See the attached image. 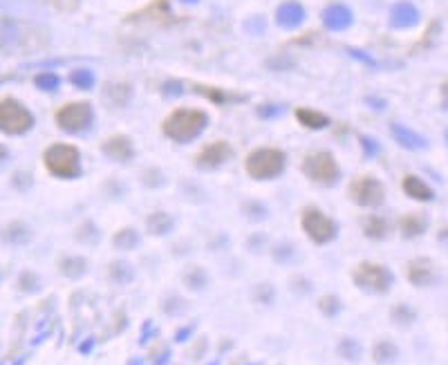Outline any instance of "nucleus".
Here are the masks:
<instances>
[{
  "mask_svg": "<svg viewBox=\"0 0 448 365\" xmlns=\"http://www.w3.org/2000/svg\"><path fill=\"white\" fill-rule=\"evenodd\" d=\"M206 123H209V117H206V112L200 110V108H177V110H173L169 117L164 119L162 130L166 137L173 139V142L186 144V142H193V139L200 135L206 128Z\"/></svg>",
  "mask_w": 448,
  "mask_h": 365,
  "instance_id": "1",
  "label": "nucleus"
},
{
  "mask_svg": "<svg viewBox=\"0 0 448 365\" xmlns=\"http://www.w3.org/2000/svg\"><path fill=\"white\" fill-rule=\"evenodd\" d=\"M47 45V36L43 32L32 27L25 21L0 18V47L10 52H36Z\"/></svg>",
  "mask_w": 448,
  "mask_h": 365,
  "instance_id": "2",
  "label": "nucleus"
},
{
  "mask_svg": "<svg viewBox=\"0 0 448 365\" xmlns=\"http://www.w3.org/2000/svg\"><path fill=\"white\" fill-rule=\"evenodd\" d=\"M285 164H287V157L280 148L262 146L247 155L245 171L249 173V177H253V179H273V177L283 175Z\"/></svg>",
  "mask_w": 448,
  "mask_h": 365,
  "instance_id": "3",
  "label": "nucleus"
},
{
  "mask_svg": "<svg viewBox=\"0 0 448 365\" xmlns=\"http://www.w3.org/2000/svg\"><path fill=\"white\" fill-rule=\"evenodd\" d=\"M43 164L54 177L74 179L81 175V153H79V148L72 144L59 142V144H52L49 148H45Z\"/></svg>",
  "mask_w": 448,
  "mask_h": 365,
  "instance_id": "4",
  "label": "nucleus"
},
{
  "mask_svg": "<svg viewBox=\"0 0 448 365\" xmlns=\"http://www.w3.org/2000/svg\"><path fill=\"white\" fill-rule=\"evenodd\" d=\"M34 126V114L25 108L18 99H0V132L5 135H23Z\"/></svg>",
  "mask_w": 448,
  "mask_h": 365,
  "instance_id": "5",
  "label": "nucleus"
},
{
  "mask_svg": "<svg viewBox=\"0 0 448 365\" xmlns=\"http://www.w3.org/2000/svg\"><path fill=\"white\" fill-rule=\"evenodd\" d=\"M305 177L319 186H334L341 177L338 162L332 157V153H312L303 160Z\"/></svg>",
  "mask_w": 448,
  "mask_h": 365,
  "instance_id": "6",
  "label": "nucleus"
},
{
  "mask_svg": "<svg viewBox=\"0 0 448 365\" xmlns=\"http://www.w3.org/2000/svg\"><path fill=\"white\" fill-rule=\"evenodd\" d=\"M301 224H303V231L307 234V238L316 244H327L338 234L336 222L332 220L329 215L323 213L321 209H316V206H305L301 213Z\"/></svg>",
  "mask_w": 448,
  "mask_h": 365,
  "instance_id": "7",
  "label": "nucleus"
},
{
  "mask_svg": "<svg viewBox=\"0 0 448 365\" xmlns=\"http://www.w3.org/2000/svg\"><path fill=\"white\" fill-rule=\"evenodd\" d=\"M356 287L366 289L372 294H386L393 287V273L388 267L377 262H361L352 273Z\"/></svg>",
  "mask_w": 448,
  "mask_h": 365,
  "instance_id": "8",
  "label": "nucleus"
},
{
  "mask_svg": "<svg viewBox=\"0 0 448 365\" xmlns=\"http://www.w3.org/2000/svg\"><path fill=\"white\" fill-rule=\"evenodd\" d=\"M54 119L65 132H83L92 123V105L88 101H70L56 110Z\"/></svg>",
  "mask_w": 448,
  "mask_h": 365,
  "instance_id": "9",
  "label": "nucleus"
},
{
  "mask_svg": "<svg viewBox=\"0 0 448 365\" xmlns=\"http://www.w3.org/2000/svg\"><path fill=\"white\" fill-rule=\"evenodd\" d=\"M347 197H350L356 206H381L386 200V188L377 177L361 175L352 181L350 188H347Z\"/></svg>",
  "mask_w": 448,
  "mask_h": 365,
  "instance_id": "10",
  "label": "nucleus"
},
{
  "mask_svg": "<svg viewBox=\"0 0 448 365\" xmlns=\"http://www.w3.org/2000/svg\"><path fill=\"white\" fill-rule=\"evenodd\" d=\"M231 157H234V148H231L229 142H213L209 146H204L200 153L195 155V164L200 166V168H206V171H213L222 166L224 162H229Z\"/></svg>",
  "mask_w": 448,
  "mask_h": 365,
  "instance_id": "11",
  "label": "nucleus"
},
{
  "mask_svg": "<svg viewBox=\"0 0 448 365\" xmlns=\"http://www.w3.org/2000/svg\"><path fill=\"white\" fill-rule=\"evenodd\" d=\"M101 151L114 162H128L135 155V146H132L130 137L126 135H112L101 144Z\"/></svg>",
  "mask_w": 448,
  "mask_h": 365,
  "instance_id": "12",
  "label": "nucleus"
},
{
  "mask_svg": "<svg viewBox=\"0 0 448 365\" xmlns=\"http://www.w3.org/2000/svg\"><path fill=\"white\" fill-rule=\"evenodd\" d=\"M305 21V7L298 0H285L276 10V23L285 29H294Z\"/></svg>",
  "mask_w": 448,
  "mask_h": 365,
  "instance_id": "13",
  "label": "nucleus"
},
{
  "mask_svg": "<svg viewBox=\"0 0 448 365\" xmlns=\"http://www.w3.org/2000/svg\"><path fill=\"white\" fill-rule=\"evenodd\" d=\"M437 278L435 264L428 258H417L408 264V280L414 287H428L433 285Z\"/></svg>",
  "mask_w": 448,
  "mask_h": 365,
  "instance_id": "14",
  "label": "nucleus"
},
{
  "mask_svg": "<svg viewBox=\"0 0 448 365\" xmlns=\"http://www.w3.org/2000/svg\"><path fill=\"white\" fill-rule=\"evenodd\" d=\"M323 25H325L327 29H334V32H341V29H347L352 25V12L350 7L345 5H329L325 12H323Z\"/></svg>",
  "mask_w": 448,
  "mask_h": 365,
  "instance_id": "15",
  "label": "nucleus"
},
{
  "mask_svg": "<svg viewBox=\"0 0 448 365\" xmlns=\"http://www.w3.org/2000/svg\"><path fill=\"white\" fill-rule=\"evenodd\" d=\"M419 23V10L412 3H397L390 12V25L397 29L414 27Z\"/></svg>",
  "mask_w": 448,
  "mask_h": 365,
  "instance_id": "16",
  "label": "nucleus"
},
{
  "mask_svg": "<svg viewBox=\"0 0 448 365\" xmlns=\"http://www.w3.org/2000/svg\"><path fill=\"white\" fill-rule=\"evenodd\" d=\"M130 95H132V88L128 83H105L103 90H101V99L108 108H123L130 101Z\"/></svg>",
  "mask_w": 448,
  "mask_h": 365,
  "instance_id": "17",
  "label": "nucleus"
},
{
  "mask_svg": "<svg viewBox=\"0 0 448 365\" xmlns=\"http://www.w3.org/2000/svg\"><path fill=\"white\" fill-rule=\"evenodd\" d=\"M401 188H403L406 195L412 197V200H419V202H430L435 197L433 188H430L426 181L421 177H417V175H406L403 181H401Z\"/></svg>",
  "mask_w": 448,
  "mask_h": 365,
  "instance_id": "18",
  "label": "nucleus"
},
{
  "mask_svg": "<svg viewBox=\"0 0 448 365\" xmlns=\"http://www.w3.org/2000/svg\"><path fill=\"white\" fill-rule=\"evenodd\" d=\"M393 135H395V139L399 142L403 148H408V151H421V148H426L428 146V142L421 135H417L414 130H410V128H406V126H399V123H393Z\"/></svg>",
  "mask_w": 448,
  "mask_h": 365,
  "instance_id": "19",
  "label": "nucleus"
},
{
  "mask_svg": "<svg viewBox=\"0 0 448 365\" xmlns=\"http://www.w3.org/2000/svg\"><path fill=\"white\" fill-rule=\"evenodd\" d=\"M296 119L301 126L310 128V130H321L329 126V117L321 110H312V108H296Z\"/></svg>",
  "mask_w": 448,
  "mask_h": 365,
  "instance_id": "20",
  "label": "nucleus"
},
{
  "mask_svg": "<svg viewBox=\"0 0 448 365\" xmlns=\"http://www.w3.org/2000/svg\"><path fill=\"white\" fill-rule=\"evenodd\" d=\"M193 90H195V92H200L202 97L211 99L213 103H236V101H245V95L227 92V90H220V88H213V86H202V83H195Z\"/></svg>",
  "mask_w": 448,
  "mask_h": 365,
  "instance_id": "21",
  "label": "nucleus"
},
{
  "mask_svg": "<svg viewBox=\"0 0 448 365\" xmlns=\"http://www.w3.org/2000/svg\"><path fill=\"white\" fill-rule=\"evenodd\" d=\"M428 229V220L424 218V215H403V218L399 220V231H401V236L406 240H412V238H417L421 236L424 231Z\"/></svg>",
  "mask_w": 448,
  "mask_h": 365,
  "instance_id": "22",
  "label": "nucleus"
},
{
  "mask_svg": "<svg viewBox=\"0 0 448 365\" xmlns=\"http://www.w3.org/2000/svg\"><path fill=\"white\" fill-rule=\"evenodd\" d=\"M390 231V224L386 218H379V215H370V218L363 220V234L370 240H384Z\"/></svg>",
  "mask_w": 448,
  "mask_h": 365,
  "instance_id": "23",
  "label": "nucleus"
},
{
  "mask_svg": "<svg viewBox=\"0 0 448 365\" xmlns=\"http://www.w3.org/2000/svg\"><path fill=\"white\" fill-rule=\"evenodd\" d=\"M399 356V350L393 341H379L375 343V350H372V359L379 365H393Z\"/></svg>",
  "mask_w": 448,
  "mask_h": 365,
  "instance_id": "24",
  "label": "nucleus"
},
{
  "mask_svg": "<svg viewBox=\"0 0 448 365\" xmlns=\"http://www.w3.org/2000/svg\"><path fill=\"white\" fill-rule=\"evenodd\" d=\"M146 227H148V231H151L153 236H164V234H169V231L173 229V218H171L169 213L157 211V213L148 215Z\"/></svg>",
  "mask_w": 448,
  "mask_h": 365,
  "instance_id": "25",
  "label": "nucleus"
},
{
  "mask_svg": "<svg viewBox=\"0 0 448 365\" xmlns=\"http://www.w3.org/2000/svg\"><path fill=\"white\" fill-rule=\"evenodd\" d=\"M59 267H61V271L65 273V276L79 278V276H83V271L88 269V262L83 260V258H77V255H68V258L61 260Z\"/></svg>",
  "mask_w": 448,
  "mask_h": 365,
  "instance_id": "26",
  "label": "nucleus"
},
{
  "mask_svg": "<svg viewBox=\"0 0 448 365\" xmlns=\"http://www.w3.org/2000/svg\"><path fill=\"white\" fill-rule=\"evenodd\" d=\"M110 278L112 280H117V283H130L132 278H135V271H132V267L128 262H123V260H117V262H112L110 264Z\"/></svg>",
  "mask_w": 448,
  "mask_h": 365,
  "instance_id": "27",
  "label": "nucleus"
},
{
  "mask_svg": "<svg viewBox=\"0 0 448 365\" xmlns=\"http://www.w3.org/2000/svg\"><path fill=\"white\" fill-rule=\"evenodd\" d=\"M112 244L117 247V249H132V247H137L139 244L137 231L135 229H121V231H117L114 238H112Z\"/></svg>",
  "mask_w": 448,
  "mask_h": 365,
  "instance_id": "28",
  "label": "nucleus"
},
{
  "mask_svg": "<svg viewBox=\"0 0 448 365\" xmlns=\"http://www.w3.org/2000/svg\"><path fill=\"white\" fill-rule=\"evenodd\" d=\"M34 83H36V88H38V90H45V92H52V90L59 88L61 79L56 77V74H52V72H40V74H36V77H34Z\"/></svg>",
  "mask_w": 448,
  "mask_h": 365,
  "instance_id": "29",
  "label": "nucleus"
},
{
  "mask_svg": "<svg viewBox=\"0 0 448 365\" xmlns=\"http://www.w3.org/2000/svg\"><path fill=\"white\" fill-rule=\"evenodd\" d=\"M338 352H341L343 359L347 361H359L361 356V345L354 341V338H343L341 345H338Z\"/></svg>",
  "mask_w": 448,
  "mask_h": 365,
  "instance_id": "30",
  "label": "nucleus"
},
{
  "mask_svg": "<svg viewBox=\"0 0 448 365\" xmlns=\"http://www.w3.org/2000/svg\"><path fill=\"white\" fill-rule=\"evenodd\" d=\"M70 81L77 88H81V90H90V88L95 86V74L90 72V70H74L70 74Z\"/></svg>",
  "mask_w": 448,
  "mask_h": 365,
  "instance_id": "31",
  "label": "nucleus"
},
{
  "mask_svg": "<svg viewBox=\"0 0 448 365\" xmlns=\"http://www.w3.org/2000/svg\"><path fill=\"white\" fill-rule=\"evenodd\" d=\"M184 283H186L190 289H195V292H200V289L206 285V273H204V269H200V267H193L190 271H186Z\"/></svg>",
  "mask_w": 448,
  "mask_h": 365,
  "instance_id": "32",
  "label": "nucleus"
},
{
  "mask_svg": "<svg viewBox=\"0 0 448 365\" xmlns=\"http://www.w3.org/2000/svg\"><path fill=\"white\" fill-rule=\"evenodd\" d=\"M393 318L399 323V325L408 327L410 323L414 320V312H410V307H403V305H397L393 307Z\"/></svg>",
  "mask_w": 448,
  "mask_h": 365,
  "instance_id": "33",
  "label": "nucleus"
},
{
  "mask_svg": "<svg viewBox=\"0 0 448 365\" xmlns=\"http://www.w3.org/2000/svg\"><path fill=\"white\" fill-rule=\"evenodd\" d=\"M319 310L325 314V316H334V314H338V310H341V303H338L336 296H325V298H321Z\"/></svg>",
  "mask_w": 448,
  "mask_h": 365,
  "instance_id": "34",
  "label": "nucleus"
},
{
  "mask_svg": "<svg viewBox=\"0 0 448 365\" xmlns=\"http://www.w3.org/2000/svg\"><path fill=\"white\" fill-rule=\"evenodd\" d=\"M7 236H12L10 238L12 242H27V240H29V231L25 229L21 222H16V224H12V229L7 231Z\"/></svg>",
  "mask_w": 448,
  "mask_h": 365,
  "instance_id": "35",
  "label": "nucleus"
},
{
  "mask_svg": "<svg viewBox=\"0 0 448 365\" xmlns=\"http://www.w3.org/2000/svg\"><path fill=\"white\" fill-rule=\"evenodd\" d=\"M56 10H65V12H70V10H74V7L79 5V0H49Z\"/></svg>",
  "mask_w": 448,
  "mask_h": 365,
  "instance_id": "36",
  "label": "nucleus"
},
{
  "mask_svg": "<svg viewBox=\"0 0 448 365\" xmlns=\"http://www.w3.org/2000/svg\"><path fill=\"white\" fill-rule=\"evenodd\" d=\"M361 144L366 146V155H377V144L372 142V139H368V137H361Z\"/></svg>",
  "mask_w": 448,
  "mask_h": 365,
  "instance_id": "37",
  "label": "nucleus"
},
{
  "mask_svg": "<svg viewBox=\"0 0 448 365\" xmlns=\"http://www.w3.org/2000/svg\"><path fill=\"white\" fill-rule=\"evenodd\" d=\"M442 101H444V108L448 110V81L442 86Z\"/></svg>",
  "mask_w": 448,
  "mask_h": 365,
  "instance_id": "38",
  "label": "nucleus"
},
{
  "mask_svg": "<svg viewBox=\"0 0 448 365\" xmlns=\"http://www.w3.org/2000/svg\"><path fill=\"white\" fill-rule=\"evenodd\" d=\"M437 238L442 240L444 244H448V227H446V229H442V231H439V236H437Z\"/></svg>",
  "mask_w": 448,
  "mask_h": 365,
  "instance_id": "39",
  "label": "nucleus"
},
{
  "mask_svg": "<svg viewBox=\"0 0 448 365\" xmlns=\"http://www.w3.org/2000/svg\"><path fill=\"white\" fill-rule=\"evenodd\" d=\"M5 157H7V151H5V146H3V144H0V162H3V160H5Z\"/></svg>",
  "mask_w": 448,
  "mask_h": 365,
  "instance_id": "40",
  "label": "nucleus"
},
{
  "mask_svg": "<svg viewBox=\"0 0 448 365\" xmlns=\"http://www.w3.org/2000/svg\"><path fill=\"white\" fill-rule=\"evenodd\" d=\"M182 3H186V5H195V3H200V0H182Z\"/></svg>",
  "mask_w": 448,
  "mask_h": 365,
  "instance_id": "41",
  "label": "nucleus"
},
{
  "mask_svg": "<svg viewBox=\"0 0 448 365\" xmlns=\"http://www.w3.org/2000/svg\"><path fill=\"white\" fill-rule=\"evenodd\" d=\"M446 137H448V132H446Z\"/></svg>",
  "mask_w": 448,
  "mask_h": 365,
  "instance_id": "42",
  "label": "nucleus"
}]
</instances>
